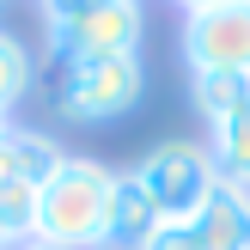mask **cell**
Returning a JSON list of instances; mask_svg holds the SVG:
<instances>
[{
  "label": "cell",
  "instance_id": "obj_16",
  "mask_svg": "<svg viewBox=\"0 0 250 250\" xmlns=\"http://www.w3.org/2000/svg\"><path fill=\"white\" fill-rule=\"evenodd\" d=\"M19 250H55V244H43V238H24V244H19Z\"/></svg>",
  "mask_w": 250,
  "mask_h": 250
},
{
  "label": "cell",
  "instance_id": "obj_10",
  "mask_svg": "<svg viewBox=\"0 0 250 250\" xmlns=\"http://www.w3.org/2000/svg\"><path fill=\"white\" fill-rule=\"evenodd\" d=\"M189 104L208 116V128L226 116H238V110L250 104V80L244 73H189Z\"/></svg>",
  "mask_w": 250,
  "mask_h": 250
},
{
  "label": "cell",
  "instance_id": "obj_9",
  "mask_svg": "<svg viewBox=\"0 0 250 250\" xmlns=\"http://www.w3.org/2000/svg\"><path fill=\"white\" fill-rule=\"evenodd\" d=\"M208 159H214L220 183H238V189H250V104L238 110V116L214 122V134H208Z\"/></svg>",
  "mask_w": 250,
  "mask_h": 250
},
{
  "label": "cell",
  "instance_id": "obj_13",
  "mask_svg": "<svg viewBox=\"0 0 250 250\" xmlns=\"http://www.w3.org/2000/svg\"><path fill=\"white\" fill-rule=\"evenodd\" d=\"M104 0H43V24L55 31V24H73V19H85V12H98Z\"/></svg>",
  "mask_w": 250,
  "mask_h": 250
},
{
  "label": "cell",
  "instance_id": "obj_4",
  "mask_svg": "<svg viewBox=\"0 0 250 250\" xmlns=\"http://www.w3.org/2000/svg\"><path fill=\"white\" fill-rule=\"evenodd\" d=\"M183 61L189 73H244L250 80V0L183 12Z\"/></svg>",
  "mask_w": 250,
  "mask_h": 250
},
{
  "label": "cell",
  "instance_id": "obj_5",
  "mask_svg": "<svg viewBox=\"0 0 250 250\" xmlns=\"http://www.w3.org/2000/svg\"><path fill=\"white\" fill-rule=\"evenodd\" d=\"M141 31H146L141 0H104V6L85 12V19L55 24V31H49V55H55V61H80V55H141Z\"/></svg>",
  "mask_w": 250,
  "mask_h": 250
},
{
  "label": "cell",
  "instance_id": "obj_6",
  "mask_svg": "<svg viewBox=\"0 0 250 250\" xmlns=\"http://www.w3.org/2000/svg\"><path fill=\"white\" fill-rule=\"evenodd\" d=\"M159 226H165V220H159L153 195L134 183V171H116V183H110V208H104V250H141Z\"/></svg>",
  "mask_w": 250,
  "mask_h": 250
},
{
  "label": "cell",
  "instance_id": "obj_3",
  "mask_svg": "<svg viewBox=\"0 0 250 250\" xmlns=\"http://www.w3.org/2000/svg\"><path fill=\"white\" fill-rule=\"evenodd\" d=\"M134 183L153 195L159 220H183V226H189V220L202 214V202L214 195L220 171H214V159H208L202 141H165V146H153V153L134 165Z\"/></svg>",
  "mask_w": 250,
  "mask_h": 250
},
{
  "label": "cell",
  "instance_id": "obj_14",
  "mask_svg": "<svg viewBox=\"0 0 250 250\" xmlns=\"http://www.w3.org/2000/svg\"><path fill=\"white\" fill-rule=\"evenodd\" d=\"M183 12H202V6H220V0H177Z\"/></svg>",
  "mask_w": 250,
  "mask_h": 250
},
{
  "label": "cell",
  "instance_id": "obj_7",
  "mask_svg": "<svg viewBox=\"0 0 250 250\" xmlns=\"http://www.w3.org/2000/svg\"><path fill=\"white\" fill-rule=\"evenodd\" d=\"M202 250H250V189L238 183H214V195L202 202V214L189 220Z\"/></svg>",
  "mask_w": 250,
  "mask_h": 250
},
{
  "label": "cell",
  "instance_id": "obj_1",
  "mask_svg": "<svg viewBox=\"0 0 250 250\" xmlns=\"http://www.w3.org/2000/svg\"><path fill=\"white\" fill-rule=\"evenodd\" d=\"M110 183H116L110 165L67 153L55 171H49V183L37 189V226H31V238H43L55 250H104Z\"/></svg>",
  "mask_w": 250,
  "mask_h": 250
},
{
  "label": "cell",
  "instance_id": "obj_2",
  "mask_svg": "<svg viewBox=\"0 0 250 250\" xmlns=\"http://www.w3.org/2000/svg\"><path fill=\"white\" fill-rule=\"evenodd\" d=\"M55 110L67 122H116L141 104L146 92V67L141 55H80V61H55Z\"/></svg>",
  "mask_w": 250,
  "mask_h": 250
},
{
  "label": "cell",
  "instance_id": "obj_15",
  "mask_svg": "<svg viewBox=\"0 0 250 250\" xmlns=\"http://www.w3.org/2000/svg\"><path fill=\"white\" fill-rule=\"evenodd\" d=\"M0 250H19V238H12V232H6V226H0Z\"/></svg>",
  "mask_w": 250,
  "mask_h": 250
},
{
  "label": "cell",
  "instance_id": "obj_11",
  "mask_svg": "<svg viewBox=\"0 0 250 250\" xmlns=\"http://www.w3.org/2000/svg\"><path fill=\"white\" fill-rule=\"evenodd\" d=\"M31 80H37L31 49H24L12 31H0V116H12V104L31 98Z\"/></svg>",
  "mask_w": 250,
  "mask_h": 250
},
{
  "label": "cell",
  "instance_id": "obj_17",
  "mask_svg": "<svg viewBox=\"0 0 250 250\" xmlns=\"http://www.w3.org/2000/svg\"><path fill=\"white\" fill-rule=\"evenodd\" d=\"M6 128H12V122H6V116H0V134H6Z\"/></svg>",
  "mask_w": 250,
  "mask_h": 250
},
{
  "label": "cell",
  "instance_id": "obj_8",
  "mask_svg": "<svg viewBox=\"0 0 250 250\" xmlns=\"http://www.w3.org/2000/svg\"><path fill=\"white\" fill-rule=\"evenodd\" d=\"M61 159H67L61 141H49L43 128H6L0 134V183H37L43 189Z\"/></svg>",
  "mask_w": 250,
  "mask_h": 250
},
{
  "label": "cell",
  "instance_id": "obj_12",
  "mask_svg": "<svg viewBox=\"0 0 250 250\" xmlns=\"http://www.w3.org/2000/svg\"><path fill=\"white\" fill-rule=\"evenodd\" d=\"M141 250H202V244H195V232L183 226V220H165V226H159Z\"/></svg>",
  "mask_w": 250,
  "mask_h": 250
}]
</instances>
